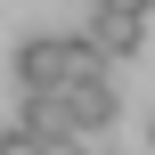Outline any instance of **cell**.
Masks as SVG:
<instances>
[{
    "instance_id": "1",
    "label": "cell",
    "mask_w": 155,
    "mask_h": 155,
    "mask_svg": "<svg viewBox=\"0 0 155 155\" xmlns=\"http://www.w3.org/2000/svg\"><path fill=\"white\" fill-rule=\"evenodd\" d=\"M90 65H106L82 33H25L16 41V57H8V74H16V90H49V82H74V74H90Z\"/></svg>"
},
{
    "instance_id": "2",
    "label": "cell",
    "mask_w": 155,
    "mask_h": 155,
    "mask_svg": "<svg viewBox=\"0 0 155 155\" xmlns=\"http://www.w3.org/2000/svg\"><path fill=\"white\" fill-rule=\"evenodd\" d=\"M57 114H65V131H106L114 114H123V98H114V82H106V65H90V74H74V82H57Z\"/></svg>"
},
{
    "instance_id": "3",
    "label": "cell",
    "mask_w": 155,
    "mask_h": 155,
    "mask_svg": "<svg viewBox=\"0 0 155 155\" xmlns=\"http://www.w3.org/2000/svg\"><path fill=\"white\" fill-rule=\"evenodd\" d=\"M106 65H123V57H139V41H147V25H139V8H106V0H90V33H82Z\"/></svg>"
},
{
    "instance_id": "4",
    "label": "cell",
    "mask_w": 155,
    "mask_h": 155,
    "mask_svg": "<svg viewBox=\"0 0 155 155\" xmlns=\"http://www.w3.org/2000/svg\"><path fill=\"white\" fill-rule=\"evenodd\" d=\"M0 155H41V131H25V123H8V131H0Z\"/></svg>"
},
{
    "instance_id": "5",
    "label": "cell",
    "mask_w": 155,
    "mask_h": 155,
    "mask_svg": "<svg viewBox=\"0 0 155 155\" xmlns=\"http://www.w3.org/2000/svg\"><path fill=\"white\" fill-rule=\"evenodd\" d=\"M41 155H82V131H49V139H41Z\"/></svg>"
},
{
    "instance_id": "6",
    "label": "cell",
    "mask_w": 155,
    "mask_h": 155,
    "mask_svg": "<svg viewBox=\"0 0 155 155\" xmlns=\"http://www.w3.org/2000/svg\"><path fill=\"white\" fill-rule=\"evenodd\" d=\"M106 8H139V16H147V0H106Z\"/></svg>"
},
{
    "instance_id": "7",
    "label": "cell",
    "mask_w": 155,
    "mask_h": 155,
    "mask_svg": "<svg viewBox=\"0 0 155 155\" xmlns=\"http://www.w3.org/2000/svg\"><path fill=\"white\" fill-rule=\"evenodd\" d=\"M147 131H155V123H147Z\"/></svg>"
}]
</instances>
